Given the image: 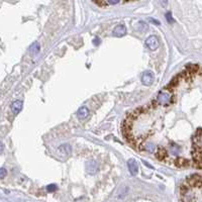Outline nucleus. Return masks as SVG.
I'll return each instance as SVG.
<instances>
[{
	"instance_id": "f257e3e1",
	"label": "nucleus",
	"mask_w": 202,
	"mask_h": 202,
	"mask_svg": "<svg viewBox=\"0 0 202 202\" xmlns=\"http://www.w3.org/2000/svg\"><path fill=\"white\" fill-rule=\"evenodd\" d=\"M156 100H157L158 104L163 105V106H167V105H169L171 102V95L166 90L161 91V92L158 94Z\"/></svg>"
},
{
	"instance_id": "f03ea898",
	"label": "nucleus",
	"mask_w": 202,
	"mask_h": 202,
	"mask_svg": "<svg viewBox=\"0 0 202 202\" xmlns=\"http://www.w3.org/2000/svg\"><path fill=\"white\" fill-rule=\"evenodd\" d=\"M159 40L156 36H151L147 38L146 41V46L150 49L151 51H156L159 48Z\"/></svg>"
},
{
	"instance_id": "7ed1b4c3",
	"label": "nucleus",
	"mask_w": 202,
	"mask_h": 202,
	"mask_svg": "<svg viewBox=\"0 0 202 202\" xmlns=\"http://www.w3.org/2000/svg\"><path fill=\"white\" fill-rule=\"evenodd\" d=\"M154 79H155V77H154V73L152 71H146L142 76V82L146 86L152 85L154 82Z\"/></svg>"
},
{
	"instance_id": "20e7f679",
	"label": "nucleus",
	"mask_w": 202,
	"mask_h": 202,
	"mask_svg": "<svg viewBox=\"0 0 202 202\" xmlns=\"http://www.w3.org/2000/svg\"><path fill=\"white\" fill-rule=\"evenodd\" d=\"M180 81H181V79H180V77H179V75H176L174 78H173L171 81H170V83L168 84L166 87H165V90L166 91H168V92H171V91H173L174 90L177 86H178V84L180 83Z\"/></svg>"
},
{
	"instance_id": "39448f33",
	"label": "nucleus",
	"mask_w": 202,
	"mask_h": 202,
	"mask_svg": "<svg viewBox=\"0 0 202 202\" xmlns=\"http://www.w3.org/2000/svg\"><path fill=\"white\" fill-rule=\"evenodd\" d=\"M127 166H128V170L131 172V174L132 176L137 175V172H138V165H137V162L133 159H131L128 162H127Z\"/></svg>"
},
{
	"instance_id": "423d86ee",
	"label": "nucleus",
	"mask_w": 202,
	"mask_h": 202,
	"mask_svg": "<svg viewBox=\"0 0 202 202\" xmlns=\"http://www.w3.org/2000/svg\"><path fill=\"white\" fill-rule=\"evenodd\" d=\"M200 70V66L197 64H188L185 67V71L187 73H189L190 75H196L198 74V72Z\"/></svg>"
},
{
	"instance_id": "0eeeda50",
	"label": "nucleus",
	"mask_w": 202,
	"mask_h": 202,
	"mask_svg": "<svg viewBox=\"0 0 202 202\" xmlns=\"http://www.w3.org/2000/svg\"><path fill=\"white\" fill-rule=\"evenodd\" d=\"M174 164L178 168H186V167L190 166L191 162L189 160H187V159H184V158H177L174 161Z\"/></svg>"
},
{
	"instance_id": "6e6552de",
	"label": "nucleus",
	"mask_w": 202,
	"mask_h": 202,
	"mask_svg": "<svg viewBox=\"0 0 202 202\" xmlns=\"http://www.w3.org/2000/svg\"><path fill=\"white\" fill-rule=\"evenodd\" d=\"M126 33V25H119L113 30L114 36L120 37V36H123Z\"/></svg>"
},
{
	"instance_id": "1a4fd4ad",
	"label": "nucleus",
	"mask_w": 202,
	"mask_h": 202,
	"mask_svg": "<svg viewBox=\"0 0 202 202\" xmlns=\"http://www.w3.org/2000/svg\"><path fill=\"white\" fill-rule=\"evenodd\" d=\"M22 107H23V103L20 100H15L11 104V110L14 114H18L22 110Z\"/></svg>"
},
{
	"instance_id": "9d476101",
	"label": "nucleus",
	"mask_w": 202,
	"mask_h": 202,
	"mask_svg": "<svg viewBox=\"0 0 202 202\" xmlns=\"http://www.w3.org/2000/svg\"><path fill=\"white\" fill-rule=\"evenodd\" d=\"M168 156V154H167V151H166V149L165 148H159L158 150H157V153H156V157L159 161H165L166 160V158Z\"/></svg>"
},
{
	"instance_id": "9b49d317",
	"label": "nucleus",
	"mask_w": 202,
	"mask_h": 202,
	"mask_svg": "<svg viewBox=\"0 0 202 202\" xmlns=\"http://www.w3.org/2000/svg\"><path fill=\"white\" fill-rule=\"evenodd\" d=\"M88 115H89V109L85 106L81 107L78 110V112H77V116H78V118H80V119H85Z\"/></svg>"
},
{
	"instance_id": "f8f14e48",
	"label": "nucleus",
	"mask_w": 202,
	"mask_h": 202,
	"mask_svg": "<svg viewBox=\"0 0 202 202\" xmlns=\"http://www.w3.org/2000/svg\"><path fill=\"white\" fill-rule=\"evenodd\" d=\"M47 190L49 192H54V191L57 190V186L55 184H51V185H49L47 187Z\"/></svg>"
},
{
	"instance_id": "ddd939ff",
	"label": "nucleus",
	"mask_w": 202,
	"mask_h": 202,
	"mask_svg": "<svg viewBox=\"0 0 202 202\" xmlns=\"http://www.w3.org/2000/svg\"><path fill=\"white\" fill-rule=\"evenodd\" d=\"M6 175H7V171L4 169V168H0V178L2 179V178H4Z\"/></svg>"
},
{
	"instance_id": "4468645a",
	"label": "nucleus",
	"mask_w": 202,
	"mask_h": 202,
	"mask_svg": "<svg viewBox=\"0 0 202 202\" xmlns=\"http://www.w3.org/2000/svg\"><path fill=\"white\" fill-rule=\"evenodd\" d=\"M166 18H167V20L169 21V22H173L174 20H173V18H172V15H171V12H168L167 14H166Z\"/></svg>"
},
{
	"instance_id": "2eb2a0df",
	"label": "nucleus",
	"mask_w": 202,
	"mask_h": 202,
	"mask_svg": "<svg viewBox=\"0 0 202 202\" xmlns=\"http://www.w3.org/2000/svg\"><path fill=\"white\" fill-rule=\"evenodd\" d=\"M95 3L97 4V5H100V6H106L108 4L107 2H105V1H96Z\"/></svg>"
},
{
	"instance_id": "dca6fc26",
	"label": "nucleus",
	"mask_w": 202,
	"mask_h": 202,
	"mask_svg": "<svg viewBox=\"0 0 202 202\" xmlns=\"http://www.w3.org/2000/svg\"><path fill=\"white\" fill-rule=\"evenodd\" d=\"M151 21H153V22H155L156 23V25H160V21H157V20H155V19H151Z\"/></svg>"
},
{
	"instance_id": "f3484780",
	"label": "nucleus",
	"mask_w": 202,
	"mask_h": 202,
	"mask_svg": "<svg viewBox=\"0 0 202 202\" xmlns=\"http://www.w3.org/2000/svg\"><path fill=\"white\" fill-rule=\"evenodd\" d=\"M2 152H3V143H0V154H1Z\"/></svg>"
},
{
	"instance_id": "a211bd4d",
	"label": "nucleus",
	"mask_w": 202,
	"mask_h": 202,
	"mask_svg": "<svg viewBox=\"0 0 202 202\" xmlns=\"http://www.w3.org/2000/svg\"><path fill=\"white\" fill-rule=\"evenodd\" d=\"M118 2H119L118 0H116V1H109L108 3H109V4H117Z\"/></svg>"
}]
</instances>
